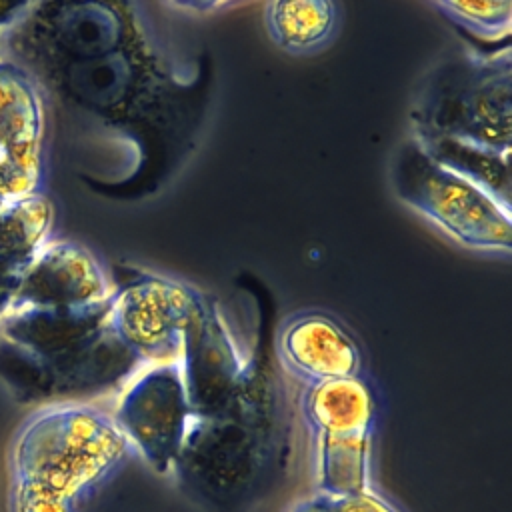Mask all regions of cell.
I'll return each mask as SVG.
<instances>
[{
  "label": "cell",
  "instance_id": "8",
  "mask_svg": "<svg viewBox=\"0 0 512 512\" xmlns=\"http://www.w3.org/2000/svg\"><path fill=\"white\" fill-rule=\"evenodd\" d=\"M42 146L40 84L20 64L0 56V196L4 200L40 192Z\"/></svg>",
  "mask_w": 512,
  "mask_h": 512
},
{
  "label": "cell",
  "instance_id": "2",
  "mask_svg": "<svg viewBox=\"0 0 512 512\" xmlns=\"http://www.w3.org/2000/svg\"><path fill=\"white\" fill-rule=\"evenodd\" d=\"M110 300V298H108ZM108 302L86 310H12L0 320V382L20 404L82 402L136 364L106 328Z\"/></svg>",
  "mask_w": 512,
  "mask_h": 512
},
{
  "label": "cell",
  "instance_id": "13",
  "mask_svg": "<svg viewBox=\"0 0 512 512\" xmlns=\"http://www.w3.org/2000/svg\"><path fill=\"white\" fill-rule=\"evenodd\" d=\"M432 6L448 22L480 40H500L512 30L510 0H440Z\"/></svg>",
  "mask_w": 512,
  "mask_h": 512
},
{
  "label": "cell",
  "instance_id": "1",
  "mask_svg": "<svg viewBox=\"0 0 512 512\" xmlns=\"http://www.w3.org/2000/svg\"><path fill=\"white\" fill-rule=\"evenodd\" d=\"M134 450L88 402L40 406L10 446V512H82Z\"/></svg>",
  "mask_w": 512,
  "mask_h": 512
},
{
  "label": "cell",
  "instance_id": "16",
  "mask_svg": "<svg viewBox=\"0 0 512 512\" xmlns=\"http://www.w3.org/2000/svg\"><path fill=\"white\" fill-rule=\"evenodd\" d=\"M290 512H340V510H338L332 494L316 492L314 496L298 502Z\"/></svg>",
  "mask_w": 512,
  "mask_h": 512
},
{
  "label": "cell",
  "instance_id": "9",
  "mask_svg": "<svg viewBox=\"0 0 512 512\" xmlns=\"http://www.w3.org/2000/svg\"><path fill=\"white\" fill-rule=\"evenodd\" d=\"M110 294L112 284L86 246L50 238L28 264L12 310H86L106 304Z\"/></svg>",
  "mask_w": 512,
  "mask_h": 512
},
{
  "label": "cell",
  "instance_id": "17",
  "mask_svg": "<svg viewBox=\"0 0 512 512\" xmlns=\"http://www.w3.org/2000/svg\"><path fill=\"white\" fill-rule=\"evenodd\" d=\"M4 202H6V200H4V198H2V196H0V208H2V206H4Z\"/></svg>",
  "mask_w": 512,
  "mask_h": 512
},
{
  "label": "cell",
  "instance_id": "15",
  "mask_svg": "<svg viewBox=\"0 0 512 512\" xmlns=\"http://www.w3.org/2000/svg\"><path fill=\"white\" fill-rule=\"evenodd\" d=\"M340 512H396L372 490L358 494H332Z\"/></svg>",
  "mask_w": 512,
  "mask_h": 512
},
{
  "label": "cell",
  "instance_id": "10",
  "mask_svg": "<svg viewBox=\"0 0 512 512\" xmlns=\"http://www.w3.org/2000/svg\"><path fill=\"white\" fill-rule=\"evenodd\" d=\"M278 354L286 370L308 384L358 378L362 356L354 338L332 316L300 312L280 328Z\"/></svg>",
  "mask_w": 512,
  "mask_h": 512
},
{
  "label": "cell",
  "instance_id": "5",
  "mask_svg": "<svg viewBox=\"0 0 512 512\" xmlns=\"http://www.w3.org/2000/svg\"><path fill=\"white\" fill-rule=\"evenodd\" d=\"M204 310L206 302L194 288L152 272H134L112 288L106 328L136 364L180 362Z\"/></svg>",
  "mask_w": 512,
  "mask_h": 512
},
{
  "label": "cell",
  "instance_id": "11",
  "mask_svg": "<svg viewBox=\"0 0 512 512\" xmlns=\"http://www.w3.org/2000/svg\"><path fill=\"white\" fill-rule=\"evenodd\" d=\"M338 12L328 0H274L264 8L270 40L288 54L324 48L336 32Z\"/></svg>",
  "mask_w": 512,
  "mask_h": 512
},
{
  "label": "cell",
  "instance_id": "14",
  "mask_svg": "<svg viewBox=\"0 0 512 512\" xmlns=\"http://www.w3.org/2000/svg\"><path fill=\"white\" fill-rule=\"evenodd\" d=\"M26 268V264L0 256V320L12 310Z\"/></svg>",
  "mask_w": 512,
  "mask_h": 512
},
{
  "label": "cell",
  "instance_id": "4",
  "mask_svg": "<svg viewBox=\"0 0 512 512\" xmlns=\"http://www.w3.org/2000/svg\"><path fill=\"white\" fill-rule=\"evenodd\" d=\"M396 198L472 250L512 248V208L502 206L476 184L450 172L406 138L390 164Z\"/></svg>",
  "mask_w": 512,
  "mask_h": 512
},
{
  "label": "cell",
  "instance_id": "6",
  "mask_svg": "<svg viewBox=\"0 0 512 512\" xmlns=\"http://www.w3.org/2000/svg\"><path fill=\"white\" fill-rule=\"evenodd\" d=\"M304 418L314 436L316 492L370 490V438L374 400L360 378L308 384Z\"/></svg>",
  "mask_w": 512,
  "mask_h": 512
},
{
  "label": "cell",
  "instance_id": "3",
  "mask_svg": "<svg viewBox=\"0 0 512 512\" xmlns=\"http://www.w3.org/2000/svg\"><path fill=\"white\" fill-rule=\"evenodd\" d=\"M418 144L452 142L492 154L512 146V54L450 50L416 88L410 108Z\"/></svg>",
  "mask_w": 512,
  "mask_h": 512
},
{
  "label": "cell",
  "instance_id": "7",
  "mask_svg": "<svg viewBox=\"0 0 512 512\" xmlns=\"http://www.w3.org/2000/svg\"><path fill=\"white\" fill-rule=\"evenodd\" d=\"M110 416L154 472H174L194 422L180 362L146 366L124 388Z\"/></svg>",
  "mask_w": 512,
  "mask_h": 512
},
{
  "label": "cell",
  "instance_id": "12",
  "mask_svg": "<svg viewBox=\"0 0 512 512\" xmlns=\"http://www.w3.org/2000/svg\"><path fill=\"white\" fill-rule=\"evenodd\" d=\"M54 206L44 192L6 200L0 208V256L30 264L50 240Z\"/></svg>",
  "mask_w": 512,
  "mask_h": 512
}]
</instances>
